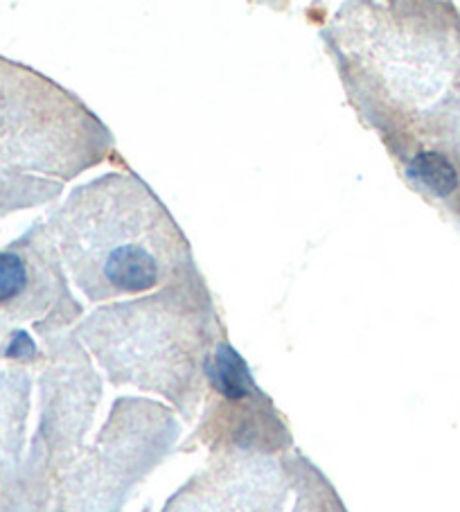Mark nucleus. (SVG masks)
<instances>
[{
	"label": "nucleus",
	"mask_w": 460,
	"mask_h": 512,
	"mask_svg": "<svg viewBox=\"0 0 460 512\" xmlns=\"http://www.w3.org/2000/svg\"><path fill=\"white\" fill-rule=\"evenodd\" d=\"M221 330L206 278L194 271L154 294L100 307L77 325V337L115 384L154 388L185 406Z\"/></svg>",
	"instance_id": "nucleus-3"
},
{
	"label": "nucleus",
	"mask_w": 460,
	"mask_h": 512,
	"mask_svg": "<svg viewBox=\"0 0 460 512\" xmlns=\"http://www.w3.org/2000/svg\"><path fill=\"white\" fill-rule=\"evenodd\" d=\"M0 312L39 321L50 330L82 316L84 307L68 289L52 233L41 228L16 249L0 251Z\"/></svg>",
	"instance_id": "nucleus-5"
},
{
	"label": "nucleus",
	"mask_w": 460,
	"mask_h": 512,
	"mask_svg": "<svg viewBox=\"0 0 460 512\" xmlns=\"http://www.w3.org/2000/svg\"><path fill=\"white\" fill-rule=\"evenodd\" d=\"M50 233L88 303L143 296L199 271L179 222L129 170L70 192L52 215Z\"/></svg>",
	"instance_id": "nucleus-2"
},
{
	"label": "nucleus",
	"mask_w": 460,
	"mask_h": 512,
	"mask_svg": "<svg viewBox=\"0 0 460 512\" xmlns=\"http://www.w3.org/2000/svg\"><path fill=\"white\" fill-rule=\"evenodd\" d=\"M382 143L406 185L460 224V95Z\"/></svg>",
	"instance_id": "nucleus-4"
},
{
	"label": "nucleus",
	"mask_w": 460,
	"mask_h": 512,
	"mask_svg": "<svg viewBox=\"0 0 460 512\" xmlns=\"http://www.w3.org/2000/svg\"><path fill=\"white\" fill-rule=\"evenodd\" d=\"M321 39L361 125L377 136L460 93V14L451 3H345Z\"/></svg>",
	"instance_id": "nucleus-1"
}]
</instances>
